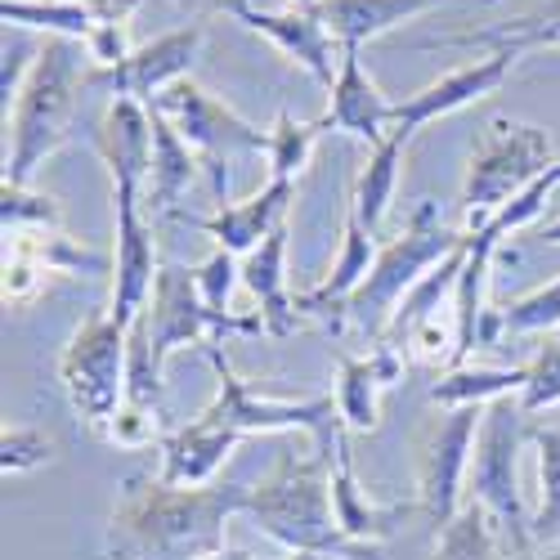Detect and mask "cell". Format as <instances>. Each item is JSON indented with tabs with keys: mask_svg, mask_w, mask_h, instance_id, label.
I'll return each mask as SVG.
<instances>
[{
	"mask_svg": "<svg viewBox=\"0 0 560 560\" xmlns=\"http://www.w3.org/2000/svg\"><path fill=\"white\" fill-rule=\"evenodd\" d=\"M252 485H162L135 476L104 529L108 560H211L229 547V521L247 511Z\"/></svg>",
	"mask_w": 560,
	"mask_h": 560,
	"instance_id": "6da1fadb",
	"label": "cell"
},
{
	"mask_svg": "<svg viewBox=\"0 0 560 560\" xmlns=\"http://www.w3.org/2000/svg\"><path fill=\"white\" fill-rule=\"evenodd\" d=\"M247 516H256L260 534L273 538L283 551H314L359 560L377 547H363L341 534L337 506H332V457L318 448H283L273 471L252 485Z\"/></svg>",
	"mask_w": 560,
	"mask_h": 560,
	"instance_id": "7a4b0ae2",
	"label": "cell"
},
{
	"mask_svg": "<svg viewBox=\"0 0 560 560\" xmlns=\"http://www.w3.org/2000/svg\"><path fill=\"white\" fill-rule=\"evenodd\" d=\"M85 72L90 68H81L77 40L45 36L23 90L5 108V126H10L5 184H32L45 158H55L68 144L81 95H85Z\"/></svg>",
	"mask_w": 560,
	"mask_h": 560,
	"instance_id": "3957f363",
	"label": "cell"
},
{
	"mask_svg": "<svg viewBox=\"0 0 560 560\" xmlns=\"http://www.w3.org/2000/svg\"><path fill=\"white\" fill-rule=\"evenodd\" d=\"M462 243H466V233L462 229H448L440 220V207L435 202H422V207L412 211V220L395 233V238L377 247V260H372V269H368V278L359 283V292L337 310L332 332H341L346 323H350V328H359L368 341H382V332H386V323L395 318L399 301L417 283H422V278L440 260H448Z\"/></svg>",
	"mask_w": 560,
	"mask_h": 560,
	"instance_id": "277c9868",
	"label": "cell"
},
{
	"mask_svg": "<svg viewBox=\"0 0 560 560\" xmlns=\"http://www.w3.org/2000/svg\"><path fill=\"white\" fill-rule=\"evenodd\" d=\"M556 139L551 130L534 126V121H516V117H493L480 135V144L471 149L466 162V179H462V211L466 224L462 233H476L493 211H502L521 189L551 171Z\"/></svg>",
	"mask_w": 560,
	"mask_h": 560,
	"instance_id": "5b68a950",
	"label": "cell"
},
{
	"mask_svg": "<svg viewBox=\"0 0 560 560\" xmlns=\"http://www.w3.org/2000/svg\"><path fill=\"white\" fill-rule=\"evenodd\" d=\"M529 444V412L521 408V395H506L485 408L480 435L471 448V471H466V498L480 502L498 521L511 551H521L529 538V516L521 493V448Z\"/></svg>",
	"mask_w": 560,
	"mask_h": 560,
	"instance_id": "8992f818",
	"label": "cell"
},
{
	"mask_svg": "<svg viewBox=\"0 0 560 560\" xmlns=\"http://www.w3.org/2000/svg\"><path fill=\"white\" fill-rule=\"evenodd\" d=\"M207 363L215 372V399L202 408L211 422H220L233 435L305 431L318 453L332 457L337 440L346 435L341 412H337V395H310V399H273V395H260L252 382H243L238 372H233V363L224 359L220 346H207Z\"/></svg>",
	"mask_w": 560,
	"mask_h": 560,
	"instance_id": "52a82bcc",
	"label": "cell"
},
{
	"mask_svg": "<svg viewBox=\"0 0 560 560\" xmlns=\"http://www.w3.org/2000/svg\"><path fill=\"white\" fill-rule=\"evenodd\" d=\"M149 108H158L179 130L184 144L198 153L202 171L211 175L215 207H229V162L247 158V153H269V130L238 117L224 100H215L211 90H202L194 77L166 85Z\"/></svg>",
	"mask_w": 560,
	"mask_h": 560,
	"instance_id": "ba28073f",
	"label": "cell"
},
{
	"mask_svg": "<svg viewBox=\"0 0 560 560\" xmlns=\"http://www.w3.org/2000/svg\"><path fill=\"white\" fill-rule=\"evenodd\" d=\"M126 337H130V328H121L104 310V314L81 318L59 354V386H63L72 412L95 435L108 431V422L126 399Z\"/></svg>",
	"mask_w": 560,
	"mask_h": 560,
	"instance_id": "9c48e42d",
	"label": "cell"
},
{
	"mask_svg": "<svg viewBox=\"0 0 560 560\" xmlns=\"http://www.w3.org/2000/svg\"><path fill=\"white\" fill-rule=\"evenodd\" d=\"M144 314H149V346H153L158 368H166V359L179 346H215L224 337H260L265 332L260 310H252V314L211 310L198 288V269H184V265L158 269V283H153Z\"/></svg>",
	"mask_w": 560,
	"mask_h": 560,
	"instance_id": "30bf717a",
	"label": "cell"
},
{
	"mask_svg": "<svg viewBox=\"0 0 560 560\" xmlns=\"http://www.w3.org/2000/svg\"><path fill=\"white\" fill-rule=\"evenodd\" d=\"M480 417L485 408H453L417 448V506L427 511L435 529H444L466 502V471H471Z\"/></svg>",
	"mask_w": 560,
	"mask_h": 560,
	"instance_id": "8fae6325",
	"label": "cell"
},
{
	"mask_svg": "<svg viewBox=\"0 0 560 560\" xmlns=\"http://www.w3.org/2000/svg\"><path fill=\"white\" fill-rule=\"evenodd\" d=\"M113 224H117V247H113V301L108 314L130 328L135 314L149 305L158 283V243L153 224L144 211V189L139 184H113Z\"/></svg>",
	"mask_w": 560,
	"mask_h": 560,
	"instance_id": "7c38bea8",
	"label": "cell"
},
{
	"mask_svg": "<svg viewBox=\"0 0 560 560\" xmlns=\"http://www.w3.org/2000/svg\"><path fill=\"white\" fill-rule=\"evenodd\" d=\"M207 32L194 27H175L149 45H135L130 59H121L117 68H90L85 72V90H104L113 100H139V104H153L166 85L184 81L202 50Z\"/></svg>",
	"mask_w": 560,
	"mask_h": 560,
	"instance_id": "4fadbf2b",
	"label": "cell"
},
{
	"mask_svg": "<svg viewBox=\"0 0 560 560\" xmlns=\"http://www.w3.org/2000/svg\"><path fill=\"white\" fill-rule=\"evenodd\" d=\"M229 14L238 19L247 32H260L265 40H273L288 59H296L314 81H323L332 90L346 45L328 32V23L314 14V5L310 10H296V5L292 10H256V5H247V0H233Z\"/></svg>",
	"mask_w": 560,
	"mask_h": 560,
	"instance_id": "5bb4252c",
	"label": "cell"
},
{
	"mask_svg": "<svg viewBox=\"0 0 560 560\" xmlns=\"http://www.w3.org/2000/svg\"><path fill=\"white\" fill-rule=\"evenodd\" d=\"M516 59H521V55H511V50H493V55H485V59H476V63L444 72L440 81L412 90L404 104H395L390 126L404 130V135H417L422 126H431V121H440V117H448V113H457V108H466V104L493 95V90L511 77Z\"/></svg>",
	"mask_w": 560,
	"mask_h": 560,
	"instance_id": "9a60e30c",
	"label": "cell"
},
{
	"mask_svg": "<svg viewBox=\"0 0 560 560\" xmlns=\"http://www.w3.org/2000/svg\"><path fill=\"white\" fill-rule=\"evenodd\" d=\"M296 202V179H269L265 189H256L247 202H229L215 215H189V211H175V220L202 229L207 238H215L224 252L233 256H252L269 233L288 220Z\"/></svg>",
	"mask_w": 560,
	"mask_h": 560,
	"instance_id": "2e32d148",
	"label": "cell"
},
{
	"mask_svg": "<svg viewBox=\"0 0 560 560\" xmlns=\"http://www.w3.org/2000/svg\"><path fill=\"white\" fill-rule=\"evenodd\" d=\"M404 372H408V354L382 341L372 354L337 359V412L350 435H372L382 427V390L399 386Z\"/></svg>",
	"mask_w": 560,
	"mask_h": 560,
	"instance_id": "e0dca14e",
	"label": "cell"
},
{
	"mask_svg": "<svg viewBox=\"0 0 560 560\" xmlns=\"http://www.w3.org/2000/svg\"><path fill=\"white\" fill-rule=\"evenodd\" d=\"M95 153L104 158L113 184L149 189L153 171V113L139 100H113L95 126Z\"/></svg>",
	"mask_w": 560,
	"mask_h": 560,
	"instance_id": "ac0fdd59",
	"label": "cell"
},
{
	"mask_svg": "<svg viewBox=\"0 0 560 560\" xmlns=\"http://www.w3.org/2000/svg\"><path fill=\"white\" fill-rule=\"evenodd\" d=\"M139 0H0V19L63 40H90L104 23H130Z\"/></svg>",
	"mask_w": 560,
	"mask_h": 560,
	"instance_id": "d6986e66",
	"label": "cell"
},
{
	"mask_svg": "<svg viewBox=\"0 0 560 560\" xmlns=\"http://www.w3.org/2000/svg\"><path fill=\"white\" fill-rule=\"evenodd\" d=\"M390 113L395 104L377 90V81H372L359 63V45H346L341 55V72L332 81V100H328V113H323L318 121L328 130H341V135H354V139H368L372 144H382V139L390 135Z\"/></svg>",
	"mask_w": 560,
	"mask_h": 560,
	"instance_id": "ffe728a7",
	"label": "cell"
},
{
	"mask_svg": "<svg viewBox=\"0 0 560 560\" xmlns=\"http://www.w3.org/2000/svg\"><path fill=\"white\" fill-rule=\"evenodd\" d=\"M243 435L224 431L220 422H211L207 412H198L189 427H179L175 435H166L158 444L162 453V466H158V480L162 485H184V489H198V485H211L215 471L229 462V453L238 448Z\"/></svg>",
	"mask_w": 560,
	"mask_h": 560,
	"instance_id": "44dd1931",
	"label": "cell"
},
{
	"mask_svg": "<svg viewBox=\"0 0 560 560\" xmlns=\"http://www.w3.org/2000/svg\"><path fill=\"white\" fill-rule=\"evenodd\" d=\"M288 238H292V229L283 220L252 256H243V288L256 296L265 332L278 341L301 328V314H296L292 292H288Z\"/></svg>",
	"mask_w": 560,
	"mask_h": 560,
	"instance_id": "7402d4cb",
	"label": "cell"
},
{
	"mask_svg": "<svg viewBox=\"0 0 560 560\" xmlns=\"http://www.w3.org/2000/svg\"><path fill=\"white\" fill-rule=\"evenodd\" d=\"M346 435H350V431H346ZM346 435H341L337 448H332V506H337V525H341L346 538H354V542H363V547H382L412 506H408V502H399V506H377V502H368V498L359 493L354 453H350V440H346Z\"/></svg>",
	"mask_w": 560,
	"mask_h": 560,
	"instance_id": "603a6c76",
	"label": "cell"
},
{
	"mask_svg": "<svg viewBox=\"0 0 560 560\" xmlns=\"http://www.w3.org/2000/svg\"><path fill=\"white\" fill-rule=\"evenodd\" d=\"M372 260H377V238L354 220V211L346 215V224H341V256H337V265H332V273L323 278V283L314 288V292H301V296H292V305H296V314H310V318H323L332 328V318H337V310L359 292V283L368 278V269H372Z\"/></svg>",
	"mask_w": 560,
	"mask_h": 560,
	"instance_id": "cb8c5ba5",
	"label": "cell"
},
{
	"mask_svg": "<svg viewBox=\"0 0 560 560\" xmlns=\"http://www.w3.org/2000/svg\"><path fill=\"white\" fill-rule=\"evenodd\" d=\"M408 139L404 130L390 126V135L382 139V144H372L359 175H354V198H350V211L354 220L377 238L386 215H390V202H395V184H399V166H404V153H408Z\"/></svg>",
	"mask_w": 560,
	"mask_h": 560,
	"instance_id": "d4e9b609",
	"label": "cell"
},
{
	"mask_svg": "<svg viewBox=\"0 0 560 560\" xmlns=\"http://www.w3.org/2000/svg\"><path fill=\"white\" fill-rule=\"evenodd\" d=\"M149 113H153V171H149V189H144V211L149 215H162V211L175 215L179 211L175 202L194 189L202 162L158 108H149Z\"/></svg>",
	"mask_w": 560,
	"mask_h": 560,
	"instance_id": "484cf974",
	"label": "cell"
},
{
	"mask_svg": "<svg viewBox=\"0 0 560 560\" xmlns=\"http://www.w3.org/2000/svg\"><path fill=\"white\" fill-rule=\"evenodd\" d=\"M435 5L440 0H318L314 14L328 23V32L341 45H363V40H377Z\"/></svg>",
	"mask_w": 560,
	"mask_h": 560,
	"instance_id": "4316f807",
	"label": "cell"
},
{
	"mask_svg": "<svg viewBox=\"0 0 560 560\" xmlns=\"http://www.w3.org/2000/svg\"><path fill=\"white\" fill-rule=\"evenodd\" d=\"M525 377H529L525 363H516V368L462 363V368L440 372V382L431 386V404L440 412H453V408H489V404H498L506 395H521L525 390Z\"/></svg>",
	"mask_w": 560,
	"mask_h": 560,
	"instance_id": "83f0119b",
	"label": "cell"
},
{
	"mask_svg": "<svg viewBox=\"0 0 560 560\" xmlns=\"http://www.w3.org/2000/svg\"><path fill=\"white\" fill-rule=\"evenodd\" d=\"M431 45H457V50H511V55H525V50H560V0H542L534 14H521V19H506L489 32H462V36H440Z\"/></svg>",
	"mask_w": 560,
	"mask_h": 560,
	"instance_id": "f1b7e54d",
	"label": "cell"
},
{
	"mask_svg": "<svg viewBox=\"0 0 560 560\" xmlns=\"http://www.w3.org/2000/svg\"><path fill=\"white\" fill-rule=\"evenodd\" d=\"M5 256L32 260L45 273H104L108 256L81 247L68 229H5Z\"/></svg>",
	"mask_w": 560,
	"mask_h": 560,
	"instance_id": "f546056e",
	"label": "cell"
},
{
	"mask_svg": "<svg viewBox=\"0 0 560 560\" xmlns=\"http://www.w3.org/2000/svg\"><path fill=\"white\" fill-rule=\"evenodd\" d=\"M462 265H466V243H462V247H457L448 260H440V265H435V269L422 278V283H417V288H412V292L399 301L395 318L386 323V332H382V346H395V350H404L417 323H422V318H431L435 310H444V305L453 301Z\"/></svg>",
	"mask_w": 560,
	"mask_h": 560,
	"instance_id": "4dcf8cb0",
	"label": "cell"
},
{
	"mask_svg": "<svg viewBox=\"0 0 560 560\" xmlns=\"http://www.w3.org/2000/svg\"><path fill=\"white\" fill-rule=\"evenodd\" d=\"M506 551L511 547H506L498 521L480 502L466 498L457 516L444 529H435V556L431 560H506Z\"/></svg>",
	"mask_w": 560,
	"mask_h": 560,
	"instance_id": "1f68e13d",
	"label": "cell"
},
{
	"mask_svg": "<svg viewBox=\"0 0 560 560\" xmlns=\"http://www.w3.org/2000/svg\"><path fill=\"white\" fill-rule=\"evenodd\" d=\"M529 444L538 448V511L529 516V538L556 547L560 542V427H529Z\"/></svg>",
	"mask_w": 560,
	"mask_h": 560,
	"instance_id": "d6a6232c",
	"label": "cell"
},
{
	"mask_svg": "<svg viewBox=\"0 0 560 560\" xmlns=\"http://www.w3.org/2000/svg\"><path fill=\"white\" fill-rule=\"evenodd\" d=\"M323 130H328L323 121H296L288 108L278 113L273 130H269V153H265L269 158V179H301Z\"/></svg>",
	"mask_w": 560,
	"mask_h": 560,
	"instance_id": "836d02e7",
	"label": "cell"
},
{
	"mask_svg": "<svg viewBox=\"0 0 560 560\" xmlns=\"http://www.w3.org/2000/svg\"><path fill=\"white\" fill-rule=\"evenodd\" d=\"M498 318H502V337H534V332L551 337V332H560V278L529 292V296H521V301L502 305Z\"/></svg>",
	"mask_w": 560,
	"mask_h": 560,
	"instance_id": "e575fe53",
	"label": "cell"
},
{
	"mask_svg": "<svg viewBox=\"0 0 560 560\" xmlns=\"http://www.w3.org/2000/svg\"><path fill=\"white\" fill-rule=\"evenodd\" d=\"M0 224L5 229H63V211L55 198L32 194V184L0 179Z\"/></svg>",
	"mask_w": 560,
	"mask_h": 560,
	"instance_id": "d590c367",
	"label": "cell"
},
{
	"mask_svg": "<svg viewBox=\"0 0 560 560\" xmlns=\"http://www.w3.org/2000/svg\"><path fill=\"white\" fill-rule=\"evenodd\" d=\"M525 368H529V377H525V390H521V408L529 417L556 408L560 404V332L542 337L538 354Z\"/></svg>",
	"mask_w": 560,
	"mask_h": 560,
	"instance_id": "8d00e7d4",
	"label": "cell"
},
{
	"mask_svg": "<svg viewBox=\"0 0 560 560\" xmlns=\"http://www.w3.org/2000/svg\"><path fill=\"white\" fill-rule=\"evenodd\" d=\"M45 462H55V440L45 431H36V427L0 431V471L5 476H32Z\"/></svg>",
	"mask_w": 560,
	"mask_h": 560,
	"instance_id": "74e56055",
	"label": "cell"
},
{
	"mask_svg": "<svg viewBox=\"0 0 560 560\" xmlns=\"http://www.w3.org/2000/svg\"><path fill=\"white\" fill-rule=\"evenodd\" d=\"M162 417L166 412H153V408H139V404H126L117 408V417L108 422V431L100 440L117 444V448H149V444H162Z\"/></svg>",
	"mask_w": 560,
	"mask_h": 560,
	"instance_id": "f35d334b",
	"label": "cell"
},
{
	"mask_svg": "<svg viewBox=\"0 0 560 560\" xmlns=\"http://www.w3.org/2000/svg\"><path fill=\"white\" fill-rule=\"evenodd\" d=\"M233 283H243V265L233 252L215 247L202 265H198V288H202V301L211 310H229V296H233Z\"/></svg>",
	"mask_w": 560,
	"mask_h": 560,
	"instance_id": "ab89813d",
	"label": "cell"
},
{
	"mask_svg": "<svg viewBox=\"0 0 560 560\" xmlns=\"http://www.w3.org/2000/svg\"><path fill=\"white\" fill-rule=\"evenodd\" d=\"M36 55H40V45L32 40V36H14V40H5V63H0V95H5V108L14 104V95L23 90V81H27V72H32V63H36Z\"/></svg>",
	"mask_w": 560,
	"mask_h": 560,
	"instance_id": "60d3db41",
	"label": "cell"
},
{
	"mask_svg": "<svg viewBox=\"0 0 560 560\" xmlns=\"http://www.w3.org/2000/svg\"><path fill=\"white\" fill-rule=\"evenodd\" d=\"M45 269H36L32 260H19V256H5V283H0V292H5V305H27L36 301V292L45 288Z\"/></svg>",
	"mask_w": 560,
	"mask_h": 560,
	"instance_id": "b9f144b4",
	"label": "cell"
},
{
	"mask_svg": "<svg viewBox=\"0 0 560 560\" xmlns=\"http://www.w3.org/2000/svg\"><path fill=\"white\" fill-rule=\"evenodd\" d=\"M538 243L560 247V220H551V224H542V229H538Z\"/></svg>",
	"mask_w": 560,
	"mask_h": 560,
	"instance_id": "7bdbcfd3",
	"label": "cell"
},
{
	"mask_svg": "<svg viewBox=\"0 0 560 560\" xmlns=\"http://www.w3.org/2000/svg\"><path fill=\"white\" fill-rule=\"evenodd\" d=\"M211 560H256L252 551H243V547H224L220 556H211Z\"/></svg>",
	"mask_w": 560,
	"mask_h": 560,
	"instance_id": "ee69618b",
	"label": "cell"
},
{
	"mask_svg": "<svg viewBox=\"0 0 560 560\" xmlns=\"http://www.w3.org/2000/svg\"><path fill=\"white\" fill-rule=\"evenodd\" d=\"M283 560H328V556H314V551H288Z\"/></svg>",
	"mask_w": 560,
	"mask_h": 560,
	"instance_id": "f6af8a7d",
	"label": "cell"
},
{
	"mask_svg": "<svg viewBox=\"0 0 560 560\" xmlns=\"http://www.w3.org/2000/svg\"><path fill=\"white\" fill-rule=\"evenodd\" d=\"M538 560H560V542H556V547H547V556H538Z\"/></svg>",
	"mask_w": 560,
	"mask_h": 560,
	"instance_id": "bcb514c9",
	"label": "cell"
},
{
	"mask_svg": "<svg viewBox=\"0 0 560 560\" xmlns=\"http://www.w3.org/2000/svg\"><path fill=\"white\" fill-rule=\"evenodd\" d=\"M292 5H296V10H310V5H318V0H292Z\"/></svg>",
	"mask_w": 560,
	"mask_h": 560,
	"instance_id": "7dc6e473",
	"label": "cell"
},
{
	"mask_svg": "<svg viewBox=\"0 0 560 560\" xmlns=\"http://www.w3.org/2000/svg\"><path fill=\"white\" fill-rule=\"evenodd\" d=\"M489 5H493V0H489Z\"/></svg>",
	"mask_w": 560,
	"mask_h": 560,
	"instance_id": "c3c4849f",
	"label": "cell"
}]
</instances>
